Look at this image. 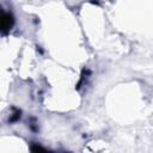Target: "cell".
<instances>
[{
  "mask_svg": "<svg viewBox=\"0 0 153 153\" xmlns=\"http://www.w3.org/2000/svg\"><path fill=\"white\" fill-rule=\"evenodd\" d=\"M12 25H13V17L11 16V13L4 12L1 16V31H2V33H6L7 31H10Z\"/></svg>",
  "mask_w": 153,
  "mask_h": 153,
  "instance_id": "cell-1",
  "label": "cell"
}]
</instances>
